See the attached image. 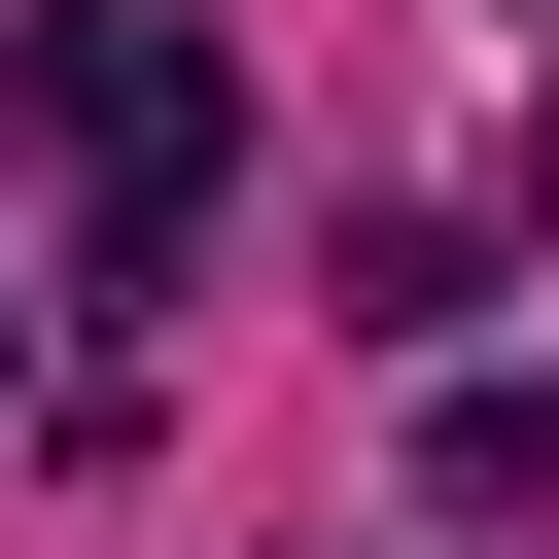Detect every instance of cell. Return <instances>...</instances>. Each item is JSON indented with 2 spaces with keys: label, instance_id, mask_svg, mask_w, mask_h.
Returning <instances> with one entry per match:
<instances>
[{
  "label": "cell",
  "instance_id": "cell-3",
  "mask_svg": "<svg viewBox=\"0 0 559 559\" xmlns=\"http://www.w3.org/2000/svg\"><path fill=\"white\" fill-rule=\"evenodd\" d=\"M524 210H559V105H524Z\"/></svg>",
  "mask_w": 559,
  "mask_h": 559
},
{
  "label": "cell",
  "instance_id": "cell-2",
  "mask_svg": "<svg viewBox=\"0 0 559 559\" xmlns=\"http://www.w3.org/2000/svg\"><path fill=\"white\" fill-rule=\"evenodd\" d=\"M419 524H559V384L454 349V384H419Z\"/></svg>",
  "mask_w": 559,
  "mask_h": 559
},
{
  "label": "cell",
  "instance_id": "cell-1",
  "mask_svg": "<svg viewBox=\"0 0 559 559\" xmlns=\"http://www.w3.org/2000/svg\"><path fill=\"white\" fill-rule=\"evenodd\" d=\"M35 140H70V245H105V280H175V245H210L245 70H210L175 0H35Z\"/></svg>",
  "mask_w": 559,
  "mask_h": 559
}]
</instances>
